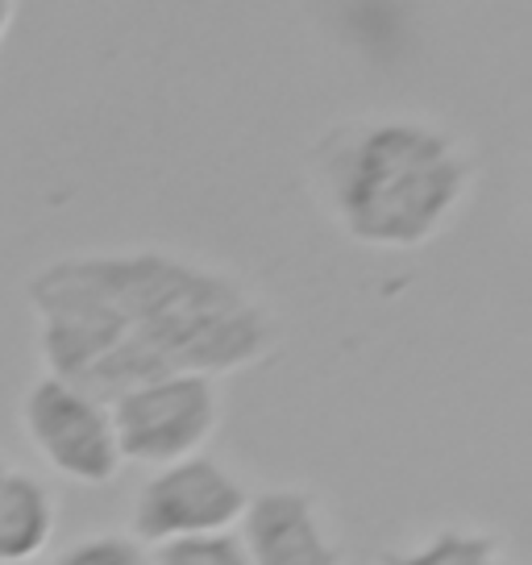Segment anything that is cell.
Segmentation results:
<instances>
[{
    "label": "cell",
    "instance_id": "10",
    "mask_svg": "<svg viewBox=\"0 0 532 565\" xmlns=\"http://www.w3.org/2000/svg\"><path fill=\"white\" fill-rule=\"evenodd\" d=\"M51 565H150V553L129 532H92L63 548Z\"/></svg>",
    "mask_w": 532,
    "mask_h": 565
},
{
    "label": "cell",
    "instance_id": "2",
    "mask_svg": "<svg viewBox=\"0 0 532 565\" xmlns=\"http://www.w3.org/2000/svg\"><path fill=\"white\" fill-rule=\"evenodd\" d=\"M304 179L350 246L412 254L454 230L479 183V154L437 117L366 113L308 146Z\"/></svg>",
    "mask_w": 532,
    "mask_h": 565
},
{
    "label": "cell",
    "instance_id": "7",
    "mask_svg": "<svg viewBox=\"0 0 532 565\" xmlns=\"http://www.w3.org/2000/svg\"><path fill=\"white\" fill-rule=\"evenodd\" d=\"M58 532V503L51 487L0 461V565H30L51 548Z\"/></svg>",
    "mask_w": 532,
    "mask_h": 565
},
{
    "label": "cell",
    "instance_id": "11",
    "mask_svg": "<svg viewBox=\"0 0 532 565\" xmlns=\"http://www.w3.org/2000/svg\"><path fill=\"white\" fill-rule=\"evenodd\" d=\"M13 13H18V9L0 0V42H4V34H9V25H13Z\"/></svg>",
    "mask_w": 532,
    "mask_h": 565
},
{
    "label": "cell",
    "instance_id": "3",
    "mask_svg": "<svg viewBox=\"0 0 532 565\" xmlns=\"http://www.w3.org/2000/svg\"><path fill=\"white\" fill-rule=\"evenodd\" d=\"M221 379L209 374H162L108 399L121 461L146 470L204 454V445L221 428Z\"/></svg>",
    "mask_w": 532,
    "mask_h": 565
},
{
    "label": "cell",
    "instance_id": "6",
    "mask_svg": "<svg viewBox=\"0 0 532 565\" xmlns=\"http://www.w3.org/2000/svg\"><path fill=\"white\" fill-rule=\"evenodd\" d=\"M233 536L249 565H345L320 494L300 482L249 491Z\"/></svg>",
    "mask_w": 532,
    "mask_h": 565
},
{
    "label": "cell",
    "instance_id": "12",
    "mask_svg": "<svg viewBox=\"0 0 532 565\" xmlns=\"http://www.w3.org/2000/svg\"><path fill=\"white\" fill-rule=\"evenodd\" d=\"M30 565H42V562H30Z\"/></svg>",
    "mask_w": 532,
    "mask_h": 565
},
{
    "label": "cell",
    "instance_id": "4",
    "mask_svg": "<svg viewBox=\"0 0 532 565\" xmlns=\"http://www.w3.org/2000/svg\"><path fill=\"white\" fill-rule=\"evenodd\" d=\"M249 487L213 454H192L150 470L129 508V536L142 548L233 532L246 512Z\"/></svg>",
    "mask_w": 532,
    "mask_h": 565
},
{
    "label": "cell",
    "instance_id": "8",
    "mask_svg": "<svg viewBox=\"0 0 532 565\" xmlns=\"http://www.w3.org/2000/svg\"><path fill=\"white\" fill-rule=\"evenodd\" d=\"M379 565H520L508 541L491 529L445 524L421 541L400 548H383Z\"/></svg>",
    "mask_w": 532,
    "mask_h": 565
},
{
    "label": "cell",
    "instance_id": "1",
    "mask_svg": "<svg viewBox=\"0 0 532 565\" xmlns=\"http://www.w3.org/2000/svg\"><path fill=\"white\" fill-rule=\"evenodd\" d=\"M42 374L96 399L162 374L249 371L279 345V320L242 275L162 246L75 249L25 282Z\"/></svg>",
    "mask_w": 532,
    "mask_h": 565
},
{
    "label": "cell",
    "instance_id": "9",
    "mask_svg": "<svg viewBox=\"0 0 532 565\" xmlns=\"http://www.w3.org/2000/svg\"><path fill=\"white\" fill-rule=\"evenodd\" d=\"M146 553H150V565H249L233 532L171 541V545H155L146 548Z\"/></svg>",
    "mask_w": 532,
    "mask_h": 565
},
{
    "label": "cell",
    "instance_id": "5",
    "mask_svg": "<svg viewBox=\"0 0 532 565\" xmlns=\"http://www.w3.org/2000/svg\"><path fill=\"white\" fill-rule=\"evenodd\" d=\"M18 420L42 466L75 487H108L125 470L108 404L54 374L21 391Z\"/></svg>",
    "mask_w": 532,
    "mask_h": 565
}]
</instances>
